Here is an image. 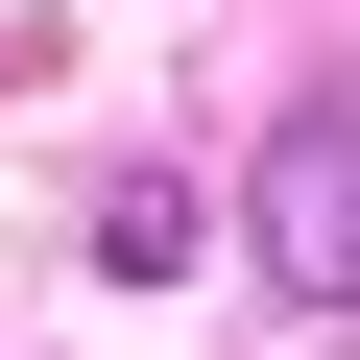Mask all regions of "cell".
<instances>
[{
    "label": "cell",
    "mask_w": 360,
    "mask_h": 360,
    "mask_svg": "<svg viewBox=\"0 0 360 360\" xmlns=\"http://www.w3.org/2000/svg\"><path fill=\"white\" fill-rule=\"evenodd\" d=\"M240 240H264V288H288V312H360V96L264 120V168H240Z\"/></svg>",
    "instance_id": "cell-1"
}]
</instances>
